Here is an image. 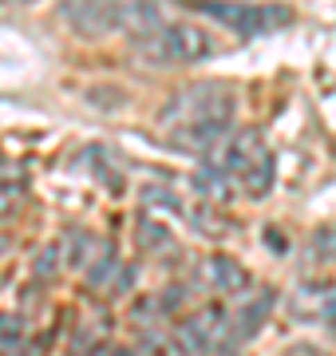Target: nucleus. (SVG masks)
Segmentation results:
<instances>
[{"instance_id": "f257e3e1", "label": "nucleus", "mask_w": 336, "mask_h": 356, "mask_svg": "<svg viewBox=\"0 0 336 356\" xmlns=\"http://www.w3.org/2000/svg\"><path fill=\"white\" fill-rule=\"evenodd\" d=\"M158 123L174 147L206 159L214 147H221L233 135V95L221 83H190L167 99Z\"/></svg>"}, {"instance_id": "f03ea898", "label": "nucleus", "mask_w": 336, "mask_h": 356, "mask_svg": "<svg viewBox=\"0 0 336 356\" xmlns=\"http://www.w3.org/2000/svg\"><path fill=\"white\" fill-rule=\"evenodd\" d=\"M202 166H214L218 175L230 178L233 186H242L249 198H265L273 191V175H277L273 154L258 131H233L221 147H214L202 159Z\"/></svg>"}, {"instance_id": "7ed1b4c3", "label": "nucleus", "mask_w": 336, "mask_h": 356, "mask_svg": "<svg viewBox=\"0 0 336 356\" xmlns=\"http://www.w3.org/2000/svg\"><path fill=\"white\" fill-rule=\"evenodd\" d=\"M214 48H218L214 36L198 24H162L155 36L135 40V56L146 60V64H158V67L198 64V60L214 56Z\"/></svg>"}, {"instance_id": "20e7f679", "label": "nucleus", "mask_w": 336, "mask_h": 356, "mask_svg": "<svg viewBox=\"0 0 336 356\" xmlns=\"http://www.w3.org/2000/svg\"><path fill=\"white\" fill-rule=\"evenodd\" d=\"M190 8L233 28V32H242V36H261V32L293 20V13L281 8V4H190Z\"/></svg>"}, {"instance_id": "39448f33", "label": "nucleus", "mask_w": 336, "mask_h": 356, "mask_svg": "<svg viewBox=\"0 0 336 356\" xmlns=\"http://www.w3.org/2000/svg\"><path fill=\"white\" fill-rule=\"evenodd\" d=\"M198 285H206V289H218V293H230V297H242L249 293V273L246 266H237L233 257H202L194 269Z\"/></svg>"}, {"instance_id": "423d86ee", "label": "nucleus", "mask_w": 336, "mask_h": 356, "mask_svg": "<svg viewBox=\"0 0 336 356\" xmlns=\"http://www.w3.org/2000/svg\"><path fill=\"white\" fill-rule=\"evenodd\" d=\"M60 16L91 40H99L119 28V4H64Z\"/></svg>"}, {"instance_id": "0eeeda50", "label": "nucleus", "mask_w": 336, "mask_h": 356, "mask_svg": "<svg viewBox=\"0 0 336 356\" xmlns=\"http://www.w3.org/2000/svg\"><path fill=\"white\" fill-rule=\"evenodd\" d=\"M269 305H273V293L269 289L253 293L246 305L237 309V317H233V337H237V341H249V337L261 329V321L269 317Z\"/></svg>"}, {"instance_id": "6e6552de", "label": "nucleus", "mask_w": 336, "mask_h": 356, "mask_svg": "<svg viewBox=\"0 0 336 356\" xmlns=\"http://www.w3.org/2000/svg\"><path fill=\"white\" fill-rule=\"evenodd\" d=\"M297 317H321V321H333L336 317V289L333 285H305L297 293Z\"/></svg>"}, {"instance_id": "1a4fd4ad", "label": "nucleus", "mask_w": 336, "mask_h": 356, "mask_svg": "<svg viewBox=\"0 0 336 356\" xmlns=\"http://www.w3.org/2000/svg\"><path fill=\"white\" fill-rule=\"evenodd\" d=\"M24 341V321L20 317H0V353H16Z\"/></svg>"}, {"instance_id": "9d476101", "label": "nucleus", "mask_w": 336, "mask_h": 356, "mask_svg": "<svg viewBox=\"0 0 336 356\" xmlns=\"http://www.w3.org/2000/svg\"><path fill=\"white\" fill-rule=\"evenodd\" d=\"M139 245L151 250V254H155V250H170V234L158 226V222H146V226L139 229Z\"/></svg>"}, {"instance_id": "9b49d317", "label": "nucleus", "mask_w": 336, "mask_h": 356, "mask_svg": "<svg viewBox=\"0 0 336 356\" xmlns=\"http://www.w3.org/2000/svg\"><path fill=\"white\" fill-rule=\"evenodd\" d=\"M60 257H64V245H48L36 261V277H52V269H60Z\"/></svg>"}, {"instance_id": "f8f14e48", "label": "nucleus", "mask_w": 336, "mask_h": 356, "mask_svg": "<svg viewBox=\"0 0 336 356\" xmlns=\"http://www.w3.org/2000/svg\"><path fill=\"white\" fill-rule=\"evenodd\" d=\"M142 344H146V348H151V356H182V348L178 344H170V341H162V337H142Z\"/></svg>"}, {"instance_id": "ddd939ff", "label": "nucleus", "mask_w": 336, "mask_h": 356, "mask_svg": "<svg viewBox=\"0 0 336 356\" xmlns=\"http://www.w3.org/2000/svg\"><path fill=\"white\" fill-rule=\"evenodd\" d=\"M107 356H135L131 348H107Z\"/></svg>"}]
</instances>
